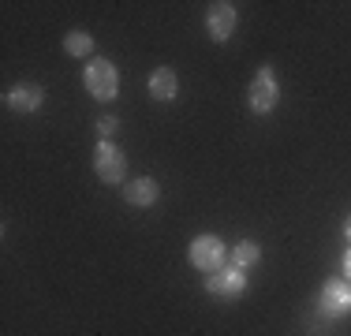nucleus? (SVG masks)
Returning a JSON list of instances; mask_svg holds the SVG:
<instances>
[{
    "label": "nucleus",
    "mask_w": 351,
    "mask_h": 336,
    "mask_svg": "<svg viewBox=\"0 0 351 336\" xmlns=\"http://www.w3.org/2000/svg\"><path fill=\"white\" fill-rule=\"evenodd\" d=\"M82 86L94 101H112L120 94V71L105 56H90V64L82 67Z\"/></svg>",
    "instance_id": "f257e3e1"
},
{
    "label": "nucleus",
    "mask_w": 351,
    "mask_h": 336,
    "mask_svg": "<svg viewBox=\"0 0 351 336\" xmlns=\"http://www.w3.org/2000/svg\"><path fill=\"white\" fill-rule=\"evenodd\" d=\"M224 258H228V247H224V239L221 235H213V232H202V235H195L191 239V247H187V262L198 269V273H217V269H224Z\"/></svg>",
    "instance_id": "f03ea898"
},
{
    "label": "nucleus",
    "mask_w": 351,
    "mask_h": 336,
    "mask_svg": "<svg viewBox=\"0 0 351 336\" xmlns=\"http://www.w3.org/2000/svg\"><path fill=\"white\" fill-rule=\"evenodd\" d=\"M280 101V82H277V71L269 64H262L250 79V90H247V105L254 116H269Z\"/></svg>",
    "instance_id": "7ed1b4c3"
},
{
    "label": "nucleus",
    "mask_w": 351,
    "mask_h": 336,
    "mask_svg": "<svg viewBox=\"0 0 351 336\" xmlns=\"http://www.w3.org/2000/svg\"><path fill=\"white\" fill-rule=\"evenodd\" d=\"M94 172L101 183H108V187H123V180H128V157H123V149L116 146V142H97Z\"/></svg>",
    "instance_id": "20e7f679"
},
{
    "label": "nucleus",
    "mask_w": 351,
    "mask_h": 336,
    "mask_svg": "<svg viewBox=\"0 0 351 336\" xmlns=\"http://www.w3.org/2000/svg\"><path fill=\"white\" fill-rule=\"evenodd\" d=\"M206 291H210L213 299H224V302L243 299V291H247V269H236V265L217 269V273L206 276Z\"/></svg>",
    "instance_id": "39448f33"
},
{
    "label": "nucleus",
    "mask_w": 351,
    "mask_h": 336,
    "mask_svg": "<svg viewBox=\"0 0 351 336\" xmlns=\"http://www.w3.org/2000/svg\"><path fill=\"white\" fill-rule=\"evenodd\" d=\"M236 4H228V0H217V4H210V12H206V34L217 41V45H224V41L236 34Z\"/></svg>",
    "instance_id": "423d86ee"
},
{
    "label": "nucleus",
    "mask_w": 351,
    "mask_h": 336,
    "mask_svg": "<svg viewBox=\"0 0 351 336\" xmlns=\"http://www.w3.org/2000/svg\"><path fill=\"white\" fill-rule=\"evenodd\" d=\"M4 105L12 108V112H38L41 105H45V86L41 82H19V86H12L4 94Z\"/></svg>",
    "instance_id": "0eeeda50"
},
{
    "label": "nucleus",
    "mask_w": 351,
    "mask_h": 336,
    "mask_svg": "<svg viewBox=\"0 0 351 336\" xmlns=\"http://www.w3.org/2000/svg\"><path fill=\"white\" fill-rule=\"evenodd\" d=\"M317 307H322V314H329V317L351 314V284L348 280H329L322 288V296H317Z\"/></svg>",
    "instance_id": "6e6552de"
},
{
    "label": "nucleus",
    "mask_w": 351,
    "mask_h": 336,
    "mask_svg": "<svg viewBox=\"0 0 351 336\" xmlns=\"http://www.w3.org/2000/svg\"><path fill=\"white\" fill-rule=\"evenodd\" d=\"M157 198H161V187H157L154 176H138V180H131L128 187H123V202L135 209H149L157 206Z\"/></svg>",
    "instance_id": "1a4fd4ad"
},
{
    "label": "nucleus",
    "mask_w": 351,
    "mask_h": 336,
    "mask_svg": "<svg viewBox=\"0 0 351 336\" xmlns=\"http://www.w3.org/2000/svg\"><path fill=\"white\" fill-rule=\"evenodd\" d=\"M176 94H180V79H176L172 67H157L154 75H149V97L161 101V105H169V101H176Z\"/></svg>",
    "instance_id": "9d476101"
},
{
    "label": "nucleus",
    "mask_w": 351,
    "mask_h": 336,
    "mask_svg": "<svg viewBox=\"0 0 351 336\" xmlns=\"http://www.w3.org/2000/svg\"><path fill=\"white\" fill-rule=\"evenodd\" d=\"M262 262V247H258L254 239H239L236 247H232V265L236 269H250Z\"/></svg>",
    "instance_id": "9b49d317"
},
{
    "label": "nucleus",
    "mask_w": 351,
    "mask_h": 336,
    "mask_svg": "<svg viewBox=\"0 0 351 336\" xmlns=\"http://www.w3.org/2000/svg\"><path fill=\"white\" fill-rule=\"evenodd\" d=\"M64 53L75 56V60H82V56L94 53V38H90L86 30H68L64 34Z\"/></svg>",
    "instance_id": "f8f14e48"
},
{
    "label": "nucleus",
    "mask_w": 351,
    "mask_h": 336,
    "mask_svg": "<svg viewBox=\"0 0 351 336\" xmlns=\"http://www.w3.org/2000/svg\"><path fill=\"white\" fill-rule=\"evenodd\" d=\"M116 128H120V120H116V116H101V120H97V134H101V142H112Z\"/></svg>",
    "instance_id": "ddd939ff"
},
{
    "label": "nucleus",
    "mask_w": 351,
    "mask_h": 336,
    "mask_svg": "<svg viewBox=\"0 0 351 336\" xmlns=\"http://www.w3.org/2000/svg\"><path fill=\"white\" fill-rule=\"evenodd\" d=\"M344 276H348V284H351V250L344 254Z\"/></svg>",
    "instance_id": "4468645a"
},
{
    "label": "nucleus",
    "mask_w": 351,
    "mask_h": 336,
    "mask_svg": "<svg viewBox=\"0 0 351 336\" xmlns=\"http://www.w3.org/2000/svg\"><path fill=\"white\" fill-rule=\"evenodd\" d=\"M344 235H348V239H351V217H348V221H344Z\"/></svg>",
    "instance_id": "2eb2a0df"
}]
</instances>
